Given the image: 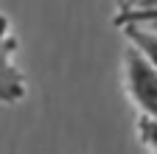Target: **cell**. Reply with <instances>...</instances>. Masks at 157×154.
Returning a JSON list of instances; mask_svg holds the SVG:
<instances>
[{"label": "cell", "instance_id": "obj_3", "mask_svg": "<svg viewBox=\"0 0 157 154\" xmlns=\"http://www.w3.org/2000/svg\"><path fill=\"white\" fill-rule=\"evenodd\" d=\"M124 36L132 48H137L157 70V28H143V25H124Z\"/></svg>", "mask_w": 157, "mask_h": 154}, {"label": "cell", "instance_id": "obj_1", "mask_svg": "<svg viewBox=\"0 0 157 154\" xmlns=\"http://www.w3.org/2000/svg\"><path fill=\"white\" fill-rule=\"evenodd\" d=\"M124 90L140 115H157V70L132 45L124 51Z\"/></svg>", "mask_w": 157, "mask_h": 154}, {"label": "cell", "instance_id": "obj_4", "mask_svg": "<svg viewBox=\"0 0 157 154\" xmlns=\"http://www.w3.org/2000/svg\"><path fill=\"white\" fill-rule=\"evenodd\" d=\"M115 25H143V28H157V6L154 9H126V11H118L115 17Z\"/></svg>", "mask_w": 157, "mask_h": 154}, {"label": "cell", "instance_id": "obj_2", "mask_svg": "<svg viewBox=\"0 0 157 154\" xmlns=\"http://www.w3.org/2000/svg\"><path fill=\"white\" fill-rule=\"evenodd\" d=\"M28 95V81L17 65V36L11 34V20L0 11V104H20Z\"/></svg>", "mask_w": 157, "mask_h": 154}, {"label": "cell", "instance_id": "obj_5", "mask_svg": "<svg viewBox=\"0 0 157 154\" xmlns=\"http://www.w3.org/2000/svg\"><path fill=\"white\" fill-rule=\"evenodd\" d=\"M135 132H137V140L157 154V115H137Z\"/></svg>", "mask_w": 157, "mask_h": 154}]
</instances>
